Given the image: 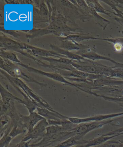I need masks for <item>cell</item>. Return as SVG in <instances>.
Listing matches in <instances>:
<instances>
[{
    "label": "cell",
    "instance_id": "cell-3",
    "mask_svg": "<svg viewBox=\"0 0 123 147\" xmlns=\"http://www.w3.org/2000/svg\"><path fill=\"white\" fill-rule=\"evenodd\" d=\"M75 135L76 133L74 129L51 135H45L39 142L31 144L29 147H51V145L55 143L62 142Z\"/></svg>",
    "mask_w": 123,
    "mask_h": 147
},
{
    "label": "cell",
    "instance_id": "cell-11",
    "mask_svg": "<svg viewBox=\"0 0 123 147\" xmlns=\"http://www.w3.org/2000/svg\"><path fill=\"white\" fill-rule=\"evenodd\" d=\"M75 53L83 57V58L92 61H95V60H105V61H111L114 64H116L117 62L116 61H114L111 58L99 55L95 51L90 49V48L88 49L80 50L78 51V52H76Z\"/></svg>",
    "mask_w": 123,
    "mask_h": 147
},
{
    "label": "cell",
    "instance_id": "cell-5",
    "mask_svg": "<svg viewBox=\"0 0 123 147\" xmlns=\"http://www.w3.org/2000/svg\"><path fill=\"white\" fill-rule=\"evenodd\" d=\"M49 125H50L48 120L44 118L35 125L32 131L27 133L21 140L28 141L35 139L41 140L45 136L47 127Z\"/></svg>",
    "mask_w": 123,
    "mask_h": 147
},
{
    "label": "cell",
    "instance_id": "cell-17",
    "mask_svg": "<svg viewBox=\"0 0 123 147\" xmlns=\"http://www.w3.org/2000/svg\"><path fill=\"white\" fill-rule=\"evenodd\" d=\"M50 46L51 47V48L55 52L60 54L61 55H64L66 57V58H68L71 60L82 61L85 59V58H83V57L75 53H73V52H70L69 51H66L60 48H58L54 45H50Z\"/></svg>",
    "mask_w": 123,
    "mask_h": 147
},
{
    "label": "cell",
    "instance_id": "cell-9",
    "mask_svg": "<svg viewBox=\"0 0 123 147\" xmlns=\"http://www.w3.org/2000/svg\"><path fill=\"white\" fill-rule=\"evenodd\" d=\"M18 65H20L21 66L23 67L24 68H26L28 69V71L31 72H35L37 74H39L44 75L45 76L49 77V78H51L52 79L54 80L55 81L60 82H64L65 84H68L69 85H72L73 86L75 87L76 88H77L78 89H80V88L78 87V86L75 83H73V82H70L69 81H67L65 79V77L60 75L59 74H56V73H48V72H44L43 71H40L39 69H36L35 68H32L31 67L28 66L27 65H25L22 62H20L19 63H18Z\"/></svg>",
    "mask_w": 123,
    "mask_h": 147
},
{
    "label": "cell",
    "instance_id": "cell-6",
    "mask_svg": "<svg viewBox=\"0 0 123 147\" xmlns=\"http://www.w3.org/2000/svg\"><path fill=\"white\" fill-rule=\"evenodd\" d=\"M123 116V112L114 113V114H105L93 115L87 117H68V119L70 122L74 124H81L84 123L90 122L94 121H103L111 119V118L116 117Z\"/></svg>",
    "mask_w": 123,
    "mask_h": 147
},
{
    "label": "cell",
    "instance_id": "cell-21",
    "mask_svg": "<svg viewBox=\"0 0 123 147\" xmlns=\"http://www.w3.org/2000/svg\"><path fill=\"white\" fill-rule=\"evenodd\" d=\"M1 57L5 59H8L16 64L21 62L16 54L13 52L8 51L5 50L1 49Z\"/></svg>",
    "mask_w": 123,
    "mask_h": 147
},
{
    "label": "cell",
    "instance_id": "cell-27",
    "mask_svg": "<svg viewBox=\"0 0 123 147\" xmlns=\"http://www.w3.org/2000/svg\"><path fill=\"white\" fill-rule=\"evenodd\" d=\"M70 147H84V145H77Z\"/></svg>",
    "mask_w": 123,
    "mask_h": 147
},
{
    "label": "cell",
    "instance_id": "cell-14",
    "mask_svg": "<svg viewBox=\"0 0 123 147\" xmlns=\"http://www.w3.org/2000/svg\"><path fill=\"white\" fill-rule=\"evenodd\" d=\"M61 44L60 48L66 51H73V50H84L88 49L90 47L86 45H82L77 42H74L69 40H64L61 41Z\"/></svg>",
    "mask_w": 123,
    "mask_h": 147
},
{
    "label": "cell",
    "instance_id": "cell-22",
    "mask_svg": "<svg viewBox=\"0 0 123 147\" xmlns=\"http://www.w3.org/2000/svg\"><path fill=\"white\" fill-rule=\"evenodd\" d=\"M10 132V131H6L1 134V138L0 140L1 147H7L11 144L13 138L9 136Z\"/></svg>",
    "mask_w": 123,
    "mask_h": 147
},
{
    "label": "cell",
    "instance_id": "cell-16",
    "mask_svg": "<svg viewBox=\"0 0 123 147\" xmlns=\"http://www.w3.org/2000/svg\"><path fill=\"white\" fill-rule=\"evenodd\" d=\"M118 135H116L107 136L105 134L100 136L99 137L93 138L92 140H90L87 144H84V147H94L107 142L109 140L112 138L119 136Z\"/></svg>",
    "mask_w": 123,
    "mask_h": 147
},
{
    "label": "cell",
    "instance_id": "cell-10",
    "mask_svg": "<svg viewBox=\"0 0 123 147\" xmlns=\"http://www.w3.org/2000/svg\"><path fill=\"white\" fill-rule=\"evenodd\" d=\"M0 44L1 49L5 51L8 49L16 52L22 51L23 42L14 40L4 35L1 36Z\"/></svg>",
    "mask_w": 123,
    "mask_h": 147
},
{
    "label": "cell",
    "instance_id": "cell-13",
    "mask_svg": "<svg viewBox=\"0 0 123 147\" xmlns=\"http://www.w3.org/2000/svg\"><path fill=\"white\" fill-rule=\"evenodd\" d=\"M58 39L60 40H69L72 41L74 42L80 43V42L86 40L90 39H97L98 38H95L94 36H90L88 34L83 33H78L73 35H69L66 37H58Z\"/></svg>",
    "mask_w": 123,
    "mask_h": 147
},
{
    "label": "cell",
    "instance_id": "cell-20",
    "mask_svg": "<svg viewBox=\"0 0 123 147\" xmlns=\"http://www.w3.org/2000/svg\"><path fill=\"white\" fill-rule=\"evenodd\" d=\"M28 130L22 125L21 122L18 124L14 125L12 129L9 133V136L14 138L21 134H26L28 133Z\"/></svg>",
    "mask_w": 123,
    "mask_h": 147
},
{
    "label": "cell",
    "instance_id": "cell-24",
    "mask_svg": "<svg viewBox=\"0 0 123 147\" xmlns=\"http://www.w3.org/2000/svg\"><path fill=\"white\" fill-rule=\"evenodd\" d=\"M31 140L28 141H21L18 144H16L15 147H30V143Z\"/></svg>",
    "mask_w": 123,
    "mask_h": 147
},
{
    "label": "cell",
    "instance_id": "cell-7",
    "mask_svg": "<svg viewBox=\"0 0 123 147\" xmlns=\"http://www.w3.org/2000/svg\"><path fill=\"white\" fill-rule=\"evenodd\" d=\"M22 50L23 51L26 50L28 52H29V54L36 57H45V58L52 57V58H57V59H59L62 57L67 58L64 55L58 53L54 51H47L41 48H37L31 45H28L25 43H23Z\"/></svg>",
    "mask_w": 123,
    "mask_h": 147
},
{
    "label": "cell",
    "instance_id": "cell-1",
    "mask_svg": "<svg viewBox=\"0 0 123 147\" xmlns=\"http://www.w3.org/2000/svg\"><path fill=\"white\" fill-rule=\"evenodd\" d=\"M1 72L7 78L8 81H12L16 85H18L26 94L29 99L36 105L37 107L41 108H47L48 109L53 112L56 111L51 107V105L48 104V102H46L42 98H41V97L39 96L36 93H35L32 89H31L20 79L11 76L9 74L2 69L1 70Z\"/></svg>",
    "mask_w": 123,
    "mask_h": 147
},
{
    "label": "cell",
    "instance_id": "cell-18",
    "mask_svg": "<svg viewBox=\"0 0 123 147\" xmlns=\"http://www.w3.org/2000/svg\"><path fill=\"white\" fill-rule=\"evenodd\" d=\"M1 95V101L5 104H8L11 102L12 100H16L18 102L22 104L23 100L21 99L18 97L14 95L13 94L9 92V91L5 89L3 85H1L0 88Z\"/></svg>",
    "mask_w": 123,
    "mask_h": 147
},
{
    "label": "cell",
    "instance_id": "cell-25",
    "mask_svg": "<svg viewBox=\"0 0 123 147\" xmlns=\"http://www.w3.org/2000/svg\"><path fill=\"white\" fill-rule=\"evenodd\" d=\"M113 2L117 7L123 9V1H113Z\"/></svg>",
    "mask_w": 123,
    "mask_h": 147
},
{
    "label": "cell",
    "instance_id": "cell-8",
    "mask_svg": "<svg viewBox=\"0 0 123 147\" xmlns=\"http://www.w3.org/2000/svg\"><path fill=\"white\" fill-rule=\"evenodd\" d=\"M44 119L36 112L29 113V115H23L20 114V122L22 125L28 130V132L32 131L35 125L39 121Z\"/></svg>",
    "mask_w": 123,
    "mask_h": 147
},
{
    "label": "cell",
    "instance_id": "cell-29",
    "mask_svg": "<svg viewBox=\"0 0 123 147\" xmlns=\"http://www.w3.org/2000/svg\"><path fill=\"white\" fill-rule=\"evenodd\" d=\"M122 34H123V30L122 31Z\"/></svg>",
    "mask_w": 123,
    "mask_h": 147
},
{
    "label": "cell",
    "instance_id": "cell-23",
    "mask_svg": "<svg viewBox=\"0 0 123 147\" xmlns=\"http://www.w3.org/2000/svg\"><path fill=\"white\" fill-rule=\"evenodd\" d=\"M93 95L95 96L99 97L107 100V101L112 102H116V104L119 105L121 107H123V96L120 97H113L108 96L104 95L99 94L97 93L94 92Z\"/></svg>",
    "mask_w": 123,
    "mask_h": 147
},
{
    "label": "cell",
    "instance_id": "cell-28",
    "mask_svg": "<svg viewBox=\"0 0 123 147\" xmlns=\"http://www.w3.org/2000/svg\"><path fill=\"white\" fill-rule=\"evenodd\" d=\"M15 146H16V144H12V143H11V144L7 147H15Z\"/></svg>",
    "mask_w": 123,
    "mask_h": 147
},
{
    "label": "cell",
    "instance_id": "cell-2",
    "mask_svg": "<svg viewBox=\"0 0 123 147\" xmlns=\"http://www.w3.org/2000/svg\"><path fill=\"white\" fill-rule=\"evenodd\" d=\"M1 69L9 74L11 76L14 78L21 79L26 82H35L41 86H46V84L38 82V81H36L33 78L25 74L19 67L16 65V63L12 62L8 59L1 58Z\"/></svg>",
    "mask_w": 123,
    "mask_h": 147
},
{
    "label": "cell",
    "instance_id": "cell-19",
    "mask_svg": "<svg viewBox=\"0 0 123 147\" xmlns=\"http://www.w3.org/2000/svg\"><path fill=\"white\" fill-rule=\"evenodd\" d=\"M86 2L89 7L92 8L98 13H103L110 17H111L112 15L114 16L113 12L104 9L100 5L98 1H86Z\"/></svg>",
    "mask_w": 123,
    "mask_h": 147
},
{
    "label": "cell",
    "instance_id": "cell-4",
    "mask_svg": "<svg viewBox=\"0 0 123 147\" xmlns=\"http://www.w3.org/2000/svg\"><path fill=\"white\" fill-rule=\"evenodd\" d=\"M114 119H109L103 121H94L90 122L78 124L77 127L74 129L76 136L80 140H82L83 138L90 132L98 128H101L104 125H111L116 126H119V125L113 124V122Z\"/></svg>",
    "mask_w": 123,
    "mask_h": 147
},
{
    "label": "cell",
    "instance_id": "cell-15",
    "mask_svg": "<svg viewBox=\"0 0 123 147\" xmlns=\"http://www.w3.org/2000/svg\"><path fill=\"white\" fill-rule=\"evenodd\" d=\"M89 140H80L75 135L67 139L56 145L52 147H70L77 145H84L88 142Z\"/></svg>",
    "mask_w": 123,
    "mask_h": 147
},
{
    "label": "cell",
    "instance_id": "cell-26",
    "mask_svg": "<svg viewBox=\"0 0 123 147\" xmlns=\"http://www.w3.org/2000/svg\"><path fill=\"white\" fill-rule=\"evenodd\" d=\"M114 19L117 22H118L120 24V25H121L122 26H123V19L120 18H117L115 16L114 18Z\"/></svg>",
    "mask_w": 123,
    "mask_h": 147
},
{
    "label": "cell",
    "instance_id": "cell-12",
    "mask_svg": "<svg viewBox=\"0 0 123 147\" xmlns=\"http://www.w3.org/2000/svg\"><path fill=\"white\" fill-rule=\"evenodd\" d=\"M37 111L39 115L43 117L47 120H60L67 119L68 117L63 115L58 112H53L47 108H41V107H37Z\"/></svg>",
    "mask_w": 123,
    "mask_h": 147
}]
</instances>
